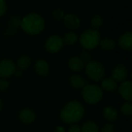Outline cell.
Listing matches in <instances>:
<instances>
[{
	"label": "cell",
	"instance_id": "obj_7",
	"mask_svg": "<svg viewBox=\"0 0 132 132\" xmlns=\"http://www.w3.org/2000/svg\"><path fill=\"white\" fill-rule=\"evenodd\" d=\"M16 67L11 60H3L0 61V77H9L15 73Z\"/></svg>",
	"mask_w": 132,
	"mask_h": 132
},
{
	"label": "cell",
	"instance_id": "obj_31",
	"mask_svg": "<svg viewBox=\"0 0 132 132\" xmlns=\"http://www.w3.org/2000/svg\"><path fill=\"white\" fill-rule=\"evenodd\" d=\"M2 101H1V99H0V111H1V109H2Z\"/></svg>",
	"mask_w": 132,
	"mask_h": 132
},
{
	"label": "cell",
	"instance_id": "obj_16",
	"mask_svg": "<svg viewBox=\"0 0 132 132\" xmlns=\"http://www.w3.org/2000/svg\"><path fill=\"white\" fill-rule=\"evenodd\" d=\"M104 118L109 121H114L118 118V112L112 107H107L103 111Z\"/></svg>",
	"mask_w": 132,
	"mask_h": 132
},
{
	"label": "cell",
	"instance_id": "obj_17",
	"mask_svg": "<svg viewBox=\"0 0 132 132\" xmlns=\"http://www.w3.org/2000/svg\"><path fill=\"white\" fill-rule=\"evenodd\" d=\"M102 87L109 92L114 91L116 90L118 85H117V82L113 79V78H105L104 80H102Z\"/></svg>",
	"mask_w": 132,
	"mask_h": 132
},
{
	"label": "cell",
	"instance_id": "obj_5",
	"mask_svg": "<svg viewBox=\"0 0 132 132\" xmlns=\"http://www.w3.org/2000/svg\"><path fill=\"white\" fill-rule=\"evenodd\" d=\"M85 71L87 77L95 82L101 80L104 75V69L103 65L97 61H90L87 63Z\"/></svg>",
	"mask_w": 132,
	"mask_h": 132
},
{
	"label": "cell",
	"instance_id": "obj_26",
	"mask_svg": "<svg viewBox=\"0 0 132 132\" xmlns=\"http://www.w3.org/2000/svg\"><path fill=\"white\" fill-rule=\"evenodd\" d=\"M9 87V82L5 80L0 79V91H5Z\"/></svg>",
	"mask_w": 132,
	"mask_h": 132
},
{
	"label": "cell",
	"instance_id": "obj_4",
	"mask_svg": "<svg viewBox=\"0 0 132 132\" xmlns=\"http://www.w3.org/2000/svg\"><path fill=\"white\" fill-rule=\"evenodd\" d=\"M82 95L84 100L87 103L90 104H95L102 99L103 91L97 84H87L83 88Z\"/></svg>",
	"mask_w": 132,
	"mask_h": 132
},
{
	"label": "cell",
	"instance_id": "obj_15",
	"mask_svg": "<svg viewBox=\"0 0 132 132\" xmlns=\"http://www.w3.org/2000/svg\"><path fill=\"white\" fill-rule=\"evenodd\" d=\"M71 86L77 89H82L87 85V81L79 75H73L70 79Z\"/></svg>",
	"mask_w": 132,
	"mask_h": 132
},
{
	"label": "cell",
	"instance_id": "obj_6",
	"mask_svg": "<svg viewBox=\"0 0 132 132\" xmlns=\"http://www.w3.org/2000/svg\"><path fill=\"white\" fill-rule=\"evenodd\" d=\"M63 46V40L60 36L53 35L50 36L46 41L45 47L46 51L51 53H55L59 52Z\"/></svg>",
	"mask_w": 132,
	"mask_h": 132
},
{
	"label": "cell",
	"instance_id": "obj_24",
	"mask_svg": "<svg viewBox=\"0 0 132 132\" xmlns=\"http://www.w3.org/2000/svg\"><path fill=\"white\" fill-rule=\"evenodd\" d=\"M53 17H54L56 19H58V20L63 19V16H64L63 12L62 10H60V9H55V10L53 11Z\"/></svg>",
	"mask_w": 132,
	"mask_h": 132
},
{
	"label": "cell",
	"instance_id": "obj_10",
	"mask_svg": "<svg viewBox=\"0 0 132 132\" xmlns=\"http://www.w3.org/2000/svg\"><path fill=\"white\" fill-rule=\"evenodd\" d=\"M64 25L70 29H76L80 26V19L74 15L67 14L63 16Z\"/></svg>",
	"mask_w": 132,
	"mask_h": 132
},
{
	"label": "cell",
	"instance_id": "obj_3",
	"mask_svg": "<svg viewBox=\"0 0 132 132\" xmlns=\"http://www.w3.org/2000/svg\"><path fill=\"white\" fill-rule=\"evenodd\" d=\"M101 41V35L96 29H87L84 31L80 38V45L87 50L95 49Z\"/></svg>",
	"mask_w": 132,
	"mask_h": 132
},
{
	"label": "cell",
	"instance_id": "obj_11",
	"mask_svg": "<svg viewBox=\"0 0 132 132\" xmlns=\"http://www.w3.org/2000/svg\"><path fill=\"white\" fill-rule=\"evenodd\" d=\"M118 44L121 46V49L124 50H131L132 48V33L131 32H125L124 35H122L119 40Z\"/></svg>",
	"mask_w": 132,
	"mask_h": 132
},
{
	"label": "cell",
	"instance_id": "obj_13",
	"mask_svg": "<svg viewBox=\"0 0 132 132\" xmlns=\"http://www.w3.org/2000/svg\"><path fill=\"white\" fill-rule=\"evenodd\" d=\"M20 121L24 124H30L34 121L36 114L29 109H23L20 111L19 114Z\"/></svg>",
	"mask_w": 132,
	"mask_h": 132
},
{
	"label": "cell",
	"instance_id": "obj_1",
	"mask_svg": "<svg viewBox=\"0 0 132 132\" xmlns=\"http://www.w3.org/2000/svg\"><path fill=\"white\" fill-rule=\"evenodd\" d=\"M84 106L77 101L68 102L60 112V118L66 124H74L80 121L84 115Z\"/></svg>",
	"mask_w": 132,
	"mask_h": 132
},
{
	"label": "cell",
	"instance_id": "obj_12",
	"mask_svg": "<svg viewBox=\"0 0 132 132\" xmlns=\"http://www.w3.org/2000/svg\"><path fill=\"white\" fill-rule=\"evenodd\" d=\"M35 70L36 73L39 76H46L49 73L50 67L47 62L44 60H39L36 62Z\"/></svg>",
	"mask_w": 132,
	"mask_h": 132
},
{
	"label": "cell",
	"instance_id": "obj_25",
	"mask_svg": "<svg viewBox=\"0 0 132 132\" xmlns=\"http://www.w3.org/2000/svg\"><path fill=\"white\" fill-rule=\"evenodd\" d=\"M114 125L110 123L105 124L102 128V132H114Z\"/></svg>",
	"mask_w": 132,
	"mask_h": 132
},
{
	"label": "cell",
	"instance_id": "obj_18",
	"mask_svg": "<svg viewBox=\"0 0 132 132\" xmlns=\"http://www.w3.org/2000/svg\"><path fill=\"white\" fill-rule=\"evenodd\" d=\"M81 132H99L98 125L94 121H87L80 128Z\"/></svg>",
	"mask_w": 132,
	"mask_h": 132
},
{
	"label": "cell",
	"instance_id": "obj_14",
	"mask_svg": "<svg viewBox=\"0 0 132 132\" xmlns=\"http://www.w3.org/2000/svg\"><path fill=\"white\" fill-rule=\"evenodd\" d=\"M68 67L71 70L78 72L83 70L84 67V63L81 58L75 56V57H72L71 59H70L68 62Z\"/></svg>",
	"mask_w": 132,
	"mask_h": 132
},
{
	"label": "cell",
	"instance_id": "obj_29",
	"mask_svg": "<svg viewBox=\"0 0 132 132\" xmlns=\"http://www.w3.org/2000/svg\"><path fill=\"white\" fill-rule=\"evenodd\" d=\"M54 132H65V130L63 127L61 126H59V127H56V128L55 129Z\"/></svg>",
	"mask_w": 132,
	"mask_h": 132
},
{
	"label": "cell",
	"instance_id": "obj_21",
	"mask_svg": "<svg viewBox=\"0 0 132 132\" xmlns=\"http://www.w3.org/2000/svg\"><path fill=\"white\" fill-rule=\"evenodd\" d=\"M63 40V43H65L67 45H73L77 41V36L76 33L73 32H70L64 36Z\"/></svg>",
	"mask_w": 132,
	"mask_h": 132
},
{
	"label": "cell",
	"instance_id": "obj_23",
	"mask_svg": "<svg viewBox=\"0 0 132 132\" xmlns=\"http://www.w3.org/2000/svg\"><path fill=\"white\" fill-rule=\"evenodd\" d=\"M121 112L125 116H131L132 114V105L131 103H125L121 107Z\"/></svg>",
	"mask_w": 132,
	"mask_h": 132
},
{
	"label": "cell",
	"instance_id": "obj_27",
	"mask_svg": "<svg viewBox=\"0 0 132 132\" xmlns=\"http://www.w3.org/2000/svg\"><path fill=\"white\" fill-rule=\"evenodd\" d=\"M6 11V4L4 0H0V16H2Z\"/></svg>",
	"mask_w": 132,
	"mask_h": 132
},
{
	"label": "cell",
	"instance_id": "obj_20",
	"mask_svg": "<svg viewBox=\"0 0 132 132\" xmlns=\"http://www.w3.org/2000/svg\"><path fill=\"white\" fill-rule=\"evenodd\" d=\"M29 65H30V59L29 56H27L26 55L19 57L17 61V66L21 70L26 69L27 67H29Z\"/></svg>",
	"mask_w": 132,
	"mask_h": 132
},
{
	"label": "cell",
	"instance_id": "obj_2",
	"mask_svg": "<svg viewBox=\"0 0 132 132\" xmlns=\"http://www.w3.org/2000/svg\"><path fill=\"white\" fill-rule=\"evenodd\" d=\"M21 27L25 32L29 35H37L43 30L45 22L42 16L36 13H31L22 19Z\"/></svg>",
	"mask_w": 132,
	"mask_h": 132
},
{
	"label": "cell",
	"instance_id": "obj_9",
	"mask_svg": "<svg viewBox=\"0 0 132 132\" xmlns=\"http://www.w3.org/2000/svg\"><path fill=\"white\" fill-rule=\"evenodd\" d=\"M128 76V71L125 66L118 65L112 71V78L117 82H123L126 80Z\"/></svg>",
	"mask_w": 132,
	"mask_h": 132
},
{
	"label": "cell",
	"instance_id": "obj_28",
	"mask_svg": "<svg viewBox=\"0 0 132 132\" xmlns=\"http://www.w3.org/2000/svg\"><path fill=\"white\" fill-rule=\"evenodd\" d=\"M69 132H81V129L78 125H73L70 127L69 128Z\"/></svg>",
	"mask_w": 132,
	"mask_h": 132
},
{
	"label": "cell",
	"instance_id": "obj_30",
	"mask_svg": "<svg viewBox=\"0 0 132 132\" xmlns=\"http://www.w3.org/2000/svg\"><path fill=\"white\" fill-rule=\"evenodd\" d=\"M15 73L16 74V76H17V77H19V76H20V75L22 74V73H21L20 71H16V70H15Z\"/></svg>",
	"mask_w": 132,
	"mask_h": 132
},
{
	"label": "cell",
	"instance_id": "obj_19",
	"mask_svg": "<svg viewBox=\"0 0 132 132\" xmlns=\"http://www.w3.org/2000/svg\"><path fill=\"white\" fill-rule=\"evenodd\" d=\"M99 44L104 50H111L115 47L114 41L111 39H107V38L101 40Z\"/></svg>",
	"mask_w": 132,
	"mask_h": 132
},
{
	"label": "cell",
	"instance_id": "obj_8",
	"mask_svg": "<svg viewBox=\"0 0 132 132\" xmlns=\"http://www.w3.org/2000/svg\"><path fill=\"white\" fill-rule=\"evenodd\" d=\"M119 93L125 101H127L128 102H130L132 100L131 82L129 80L123 81L122 84L119 87Z\"/></svg>",
	"mask_w": 132,
	"mask_h": 132
},
{
	"label": "cell",
	"instance_id": "obj_22",
	"mask_svg": "<svg viewBox=\"0 0 132 132\" xmlns=\"http://www.w3.org/2000/svg\"><path fill=\"white\" fill-rule=\"evenodd\" d=\"M103 25V19L100 15H94L91 19V26L94 29H97Z\"/></svg>",
	"mask_w": 132,
	"mask_h": 132
}]
</instances>
